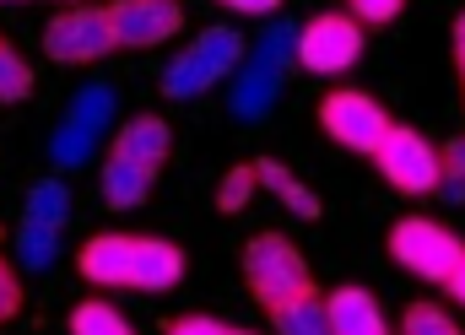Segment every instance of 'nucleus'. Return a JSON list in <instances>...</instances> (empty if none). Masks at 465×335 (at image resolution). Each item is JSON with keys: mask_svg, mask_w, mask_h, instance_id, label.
Instances as JSON below:
<instances>
[{"mask_svg": "<svg viewBox=\"0 0 465 335\" xmlns=\"http://www.w3.org/2000/svg\"><path fill=\"white\" fill-rule=\"evenodd\" d=\"M76 271L109 292H173L184 281V249L146 232H98L82 243Z\"/></svg>", "mask_w": 465, "mask_h": 335, "instance_id": "1", "label": "nucleus"}, {"mask_svg": "<svg viewBox=\"0 0 465 335\" xmlns=\"http://www.w3.org/2000/svg\"><path fill=\"white\" fill-rule=\"evenodd\" d=\"M298 60V22H271L265 38L243 54V65L232 71L228 82V109L238 119H265L282 98V76Z\"/></svg>", "mask_w": 465, "mask_h": 335, "instance_id": "2", "label": "nucleus"}, {"mask_svg": "<svg viewBox=\"0 0 465 335\" xmlns=\"http://www.w3.org/2000/svg\"><path fill=\"white\" fill-rule=\"evenodd\" d=\"M243 54H249V44H243L238 27H206L201 38H190V49H179V54L168 60L163 93L179 98V103H190V98L212 93L217 82H228L232 71L243 65Z\"/></svg>", "mask_w": 465, "mask_h": 335, "instance_id": "3", "label": "nucleus"}, {"mask_svg": "<svg viewBox=\"0 0 465 335\" xmlns=\"http://www.w3.org/2000/svg\"><path fill=\"white\" fill-rule=\"evenodd\" d=\"M243 287L254 292V303L276 309V303L309 292L314 276H309V260L298 254L292 238H282V232H254V238L243 243Z\"/></svg>", "mask_w": 465, "mask_h": 335, "instance_id": "4", "label": "nucleus"}, {"mask_svg": "<svg viewBox=\"0 0 465 335\" xmlns=\"http://www.w3.org/2000/svg\"><path fill=\"white\" fill-rule=\"evenodd\" d=\"M390 254H395V265L411 271L417 281L444 287V281L455 276V265L465 260V243L444 222H433V217H401V222L390 227Z\"/></svg>", "mask_w": 465, "mask_h": 335, "instance_id": "5", "label": "nucleus"}, {"mask_svg": "<svg viewBox=\"0 0 465 335\" xmlns=\"http://www.w3.org/2000/svg\"><path fill=\"white\" fill-rule=\"evenodd\" d=\"M109 124H114V87L87 82V87L65 103V119H60L54 135H49V163H54V168H82V163H93V152H98V141H104Z\"/></svg>", "mask_w": 465, "mask_h": 335, "instance_id": "6", "label": "nucleus"}, {"mask_svg": "<svg viewBox=\"0 0 465 335\" xmlns=\"http://www.w3.org/2000/svg\"><path fill=\"white\" fill-rule=\"evenodd\" d=\"M71 222V190L60 179H38L22 201V222H16V260L27 271H49L60 254V232Z\"/></svg>", "mask_w": 465, "mask_h": 335, "instance_id": "7", "label": "nucleus"}, {"mask_svg": "<svg viewBox=\"0 0 465 335\" xmlns=\"http://www.w3.org/2000/svg\"><path fill=\"white\" fill-rule=\"evenodd\" d=\"M362 60V22L341 11H320L298 27V65L309 76H341Z\"/></svg>", "mask_w": 465, "mask_h": 335, "instance_id": "8", "label": "nucleus"}, {"mask_svg": "<svg viewBox=\"0 0 465 335\" xmlns=\"http://www.w3.org/2000/svg\"><path fill=\"white\" fill-rule=\"evenodd\" d=\"M373 168L384 173V184L390 190H401V195H433L439 190V146L428 141V135H417L411 124H390V135H384V146L373 152Z\"/></svg>", "mask_w": 465, "mask_h": 335, "instance_id": "9", "label": "nucleus"}, {"mask_svg": "<svg viewBox=\"0 0 465 335\" xmlns=\"http://www.w3.org/2000/svg\"><path fill=\"white\" fill-rule=\"evenodd\" d=\"M320 124H325V135H331L336 146H347L357 157H373V152L384 146V135H390V113L379 109L368 93H357V87L325 93V98H320Z\"/></svg>", "mask_w": 465, "mask_h": 335, "instance_id": "10", "label": "nucleus"}, {"mask_svg": "<svg viewBox=\"0 0 465 335\" xmlns=\"http://www.w3.org/2000/svg\"><path fill=\"white\" fill-rule=\"evenodd\" d=\"M109 49H119V44H114V27H109L104 5H71V11H60L44 27V54L54 65H93Z\"/></svg>", "mask_w": 465, "mask_h": 335, "instance_id": "11", "label": "nucleus"}, {"mask_svg": "<svg viewBox=\"0 0 465 335\" xmlns=\"http://www.w3.org/2000/svg\"><path fill=\"white\" fill-rule=\"evenodd\" d=\"M104 11H109L119 49H157V44L179 38V27H184L179 0H109Z\"/></svg>", "mask_w": 465, "mask_h": 335, "instance_id": "12", "label": "nucleus"}, {"mask_svg": "<svg viewBox=\"0 0 465 335\" xmlns=\"http://www.w3.org/2000/svg\"><path fill=\"white\" fill-rule=\"evenodd\" d=\"M168 152H173V130L157 113H135V119H124L114 130V157L135 163V168H152L157 173L168 163Z\"/></svg>", "mask_w": 465, "mask_h": 335, "instance_id": "13", "label": "nucleus"}, {"mask_svg": "<svg viewBox=\"0 0 465 335\" xmlns=\"http://www.w3.org/2000/svg\"><path fill=\"white\" fill-rule=\"evenodd\" d=\"M325 309H331V335H395L368 287H336L325 298Z\"/></svg>", "mask_w": 465, "mask_h": 335, "instance_id": "14", "label": "nucleus"}, {"mask_svg": "<svg viewBox=\"0 0 465 335\" xmlns=\"http://www.w3.org/2000/svg\"><path fill=\"white\" fill-rule=\"evenodd\" d=\"M254 179H260V190H271L287 212H298L303 222H320V212H325V206H320V195H314L303 179H292L276 157H254Z\"/></svg>", "mask_w": 465, "mask_h": 335, "instance_id": "15", "label": "nucleus"}, {"mask_svg": "<svg viewBox=\"0 0 465 335\" xmlns=\"http://www.w3.org/2000/svg\"><path fill=\"white\" fill-rule=\"evenodd\" d=\"M271 330L276 335H331V309L309 287V292H298V298H287V303L271 309Z\"/></svg>", "mask_w": 465, "mask_h": 335, "instance_id": "16", "label": "nucleus"}, {"mask_svg": "<svg viewBox=\"0 0 465 335\" xmlns=\"http://www.w3.org/2000/svg\"><path fill=\"white\" fill-rule=\"evenodd\" d=\"M152 168H135V163H124L109 152V163H104V201L114 206V212H135L146 195H152Z\"/></svg>", "mask_w": 465, "mask_h": 335, "instance_id": "17", "label": "nucleus"}, {"mask_svg": "<svg viewBox=\"0 0 465 335\" xmlns=\"http://www.w3.org/2000/svg\"><path fill=\"white\" fill-rule=\"evenodd\" d=\"M71 335H135V330H130V320L119 314L114 303L87 298V303H76V314H71Z\"/></svg>", "mask_w": 465, "mask_h": 335, "instance_id": "18", "label": "nucleus"}, {"mask_svg": "<svg viewBox=\"0 0 465 335\" xmlns=\"http://www.w3.org/2000/svg\"><path fill=\"white\" fill-rule=\"evenodd\" d=\"M254 190H260L254 163H232L228 173H223V184H217V212H223V217H238V212L254 201Z\"/></svg>", "mask_w": 465, "mask_h": 335, "instance_id": "19", "label": "nucleus"}, {"mask_svg": "<svg viewBox=\"0 0 465 335\" xmlns=\"http://www.w3.org/2000/svg\"><path fill=\"white\" fill-rule=\"evenodd\" d=\"M22 98H33V65L0 38V103H22Z\"/></svg>", "mask_w": 465, "mask_h": 335, "instance_id": "20", "label": "nucleus"}, {"mask_svg": "<svg viewBox=\"0 0 465 335\" xmlns=\"http://www.w3.org/2000/svg\"><path fill=\"white\" fill-rule=\"evenodd\" d=\"M401 335H465L439 303H411L406 314H401Z\"/></svg>", "mask_w": 465, "mask_h": 335, "instance_id": "21", "label": "nucleus"}, {"mask_svg": "<svg viewBox=\"0 0 465 335\" xmlns=\"http://www.w3.org/2000/svg\"><path fill=\"white\" fill-rule=\"evenodd\" d=\"M439 190L450 195V201H465V135H455L450 146H439Z\"/></svg>", "mask_w": 465, "mask_h": 335, "instance_id": "22", "label": "nucleus"}, {"mask_svg": "<svg viewBox=\"0 0 465 335\" xmlns=\"http://www.w3.org/2000/svg\"><path fill=\"white\" fill-rule=\"evenodd\" d=\"M22 314V281H16V271L0 260V320H16Z\"/></svg>", "mask_w": 465, "mask_h": 335, "instance_id": "23", "label": "nucleus"}, {"mask_svg": "<svg viewBox=\"0 0 465 335\" xmlns=\"http://www.w3.org/2000/svg\"><path fill=\"white\" fill-rule=\"evenodd\" d=\"M401 5H406V0H351V16H357V22H379V27H384V22H395V16H401Z\"/></svg>", "mask_w": 465, "mask_h": 335, "instance_id": "24", "label": "nucleus"}, {"mask_svg": "<svg viewBox=\"0 0 465 335\" xmlns=\"http://www.w3.org/2000/svg\"><path fill=\"white\" fill-rule=\"evenodd\" d=\"M228 325L223 320H212V314H184V320H173L168 335H223Z\"/></svg>", "mask_w": 465, "mask_h": 335, "instance_id": "25", "label": "nucleus"}, {"mask_svg": "<svg viewBox=\"0 0 465 335\" xmlns=\"http://www.w3.org/2000/svg\"><path fill=\"white\" fill-rule=\"evenodd\" d=\"M228 11H238V16H276V5L282 0H223Z\"/></svg>", "mask_w": 465, "mask_h": 335, "instance_id": "26", "label": "nucleus"}, {"mask_svg": "<svg viewBox=\"0 0 465 335\" xmlns=\"http://www.w3.org/2000/svg\"><path fill=\"white\" fill-rule=\"evenodd\" d=\"M450 54H455V71H460V82H465V11L455 16V27H450Z\"/></svg>", "mask_w": 465, "mask_h": 335, "instance_id": "27", "label": "nucleus"}, {"mask_svg": "<svg viewBox=\"0 0 465 335\" xmlns=\"http://www.w3.org/2000/svg\"><path fill=\"white\" fill-rule=\"evenodd\" d=\"M444 287H450V298H455V303H460V309H465V260H460V265H455V276H450Z\"/></svg>", "mask_w": 465, "mask_h": 335, "instance_id": "28", "label": "nucleus"}, {"mask_svg": "<svg viewBox=\"0 0 465 335\" xmlns=\"http://www.w3.org/2000/svg\"><path fill=\"white\" fill-rule=\"evenodd\" d=\"M223 335H254V330H232V325H228V330H223Z\"/></svg>", "mask_w": 465, "mask_h": 335, "instance_id": "29", "label": "nucleus"}, {"mask_svg": "<svg viewBox=\"0 0 465 335\" xmlns=\"http://www.w3.org/2000/svg\"><path fill=\"white\" fill-rule=\"evenodd\" d=\"M71 5H87V0H71Z\"/></svg>", "mask_w": 465, "mask_h": 335, "instance_id": "30", "label": "nucleus"}]
</instances>
